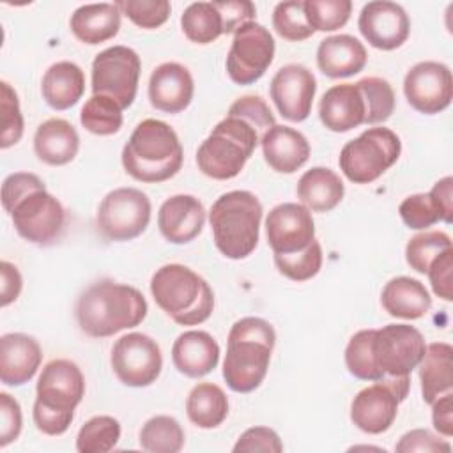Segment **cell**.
I'll list each match as a JSON object with an SVG mask.
<instances>
[{
	"label": "cell",
	"mask_w": 453,
	"mask_h": 453,
	"mask_svg": "<svg viewBox=\"0 0 453 453\" xmlns=\"http://www.w3.org/2000/svg\"><path fill=\"white\" fill-rule=\"evenodd\" d=\"M2 205L25 241L48 246L55 242L65 225L62 203L46 191L44 182L30 172H16L4 179Z\"/></svg>",
	"instance_id": "6da1fadb"
},
{
	"label": "cell",
	"mask_w": 453,
	"mask_h": 453,
	"mask_svg": "<svg viewBox=\"0 0 453 453\" xmlns=\"http://www.w3.org/2000/svg\"><path fill=\"white\" fill-rule=\"evenodd\" d=\"M147 310V301L138 288L113 280H101L85 288L74 308L80 329L92 338L113 336L140 326Z\"/></svg>",
	"instance_id": "7a4b0ae2"
},
{
	"label": "cell",
	"mask_w": 453,
	"mask_h": 453,
	"mask_svg": "<svg viewBox=\"0 0 453 453\" xmlns=\"http://www.w3.org/2000/svg\"><path fill=\"white\" fill-rule=\"evenodd\" d=\"M276 343L274 327L260 317L237 320L228 333L223 379L235 393L255 391L267 375Z\"/></svg>",
	"instance_id": "3957f363"
},
{
	"label": "cell",
	"mask_w": 453,
	"mask_h": 453,
	"mask_svg": "<svg viewBox=\"0 0 453 453\" xmlns=\"http://www.w3.org/2000/svg\"><path fill=\"white\" fill-rule=\"evenodd\" d=\"M122 166L134 180L156 184L179 173L184 150L170 124L157 119L142 120L122 149Z\"/></svg>",
	"instance_id": "277c9868"
},
{
	"label": "cell",
	"mask_w": 453,
	"mask_h": 453,
	"mask_svg": "<svg viewBox=\"0 0 453 453\" xmlns=\"http://www.w3.org/2000/svg\"><path fill=\"white\" fill-rule=\"evenodd\" d=\"M34 423L46 435H62L73 423L74 409L85 395V377L69 359L50 361L37 380Z\"/></svg>",
	"instance_id": "5b68a950"
},
{
	"label": "cell",
	"mask_w": 453,
	"mask_h": 453,
	"mask_svg": "<svg viewBox=\"0 0 453 453\" xmlns=\"http://www.w3.org/2000/svg\"><path fill=\"white\" fill-rule=\"evenodd\" d=\"M262 136L264 131L257 124L228 110L226 117L200 143L196 150L198 170L216 180L237 177Z\"/></svg>",
	"instance_id": "8992f818"
},
{
	"label": "cell",
	"mask_w": 453,
	"mask_h": 453,
	"mask_svg": "<svg viewBox=\"0 0 453 453\" xmlns=\"http://www.w3.org/2000/svg\"><path fill=\"white\" fill-rule=\"evenodd\" d=\"M260 200L246 189L223 193L209 211V223L218 251L232 260L253 253L260 237Z\"/></svg>",
	"instance_id": "52a82bcc"
},
{
	"label": "cell",
	"mask_w": 453,
	"mask_h": 453,
	"mask_svg": "<svg viewBox=\"0 0 453 453\" xmlns=\"http://www.w3.org/2000/svg\"><path fill=\"white\" fill-rule=\"evenodd\" d=\"M156 304L179 326H198L214 310V292L209 283L182 264L159 267L150 280Z\"/></svg>",
	"instance_id": "ba28073f"
},
{
	"label": "cell",
	"mask_w": 453,
	"mask_h": 453,
	"mask_svg": "<svg viewBox=\"0 0 453 453\" xmlns=\"http://www.w3.org/2000/svg\"><path fill=\"white\" fill-rule=\"evenodd\" d=\"M402 152V142L389 127H368L347 142L340 152V170L354 184H370L391 168Z\"/></svg>",
	"instance_id": "9c48e42d"
},
{
	"label": "cell",
	"mask_w": 453,
	"mask_h": 453,
	"mask_svg": "<svg viewBox=\"0 0 453 453\" xmlns=\"http://www.w3.org/2000/svg\"><path fill=\"white\" fill-rule=\"evenodd\" d=\"M411 377H382L361 389L350 403V419L365 434H382L396 419L398 405L407 398Z\"/></svg>",
	"instance_id": "30bf717a"
},
{
	"label": "cell",
	"mask_w": 453,
	"mask_h": 453,
	"mask_svg": "<svg viewBox=\"0 0 453 453\" xmlns=\"http://www.w3.org/2000/svg\"><path fill=\"white\" fill-rule=\"evenodd\" d=\"M152 205L149 196L136 188H117L99 203L96 223L108 241H131L145 232Z\"/></svg>",
	"instance_id": "8fae6325"
},
{
	"label": "cell",
	"mask_w": 453,
	"mask_h": 453,
	"mask_svg": "<svg viewBox=\"0 0 453 453\" xmlns=\"http://www.w3.org/2000/svg\"><path fill=\"white\" fill-rule=\"evenodd\" d=\"M140 71L142 62L133 48L110 46L92 62V94L108 96L126 110L136 97Z\"/></svg>",
	"instance_id": "7c38bea8"
},
{
	"label": "cell",
	"mask_w": 453,
	"mask_h": 453,
	"mask_svg": "<svg viewBox=\"0 0 453 453\" xmlns=\"http://www.w3.org/2000/svg\"><path fill=\"white\" fill-rule=\"evenodd\" d=\"M274 50V39L264 25L248 21L239 27L226 55L230 80L237 85H253L258 81L273 64Z\"/></svg>",
	"instance_id": "4fadbf2b"
},
{
	"label": "cell",
	"mask_w": 453,
	"mask_h": 453,
	"mask_svg": "<svg viewBox=\"0 0 453 453\" xmlns=\"http://www.w3.org/2000/svg\"><path fill=\"white\" fill-rule=\"evenodd\" d=\"M426 343L419 329L409 324H388L375 329L372 354L384 377L411 375L418 368Z\"/></svg>",
	"instance_id": "5bb4252c"
},
{
	"label": "cell",
	"mask_w": 453,
	"mask_h": 453,
	"mask_svg": "<svg viewBox=\"0 0 453 453\" xmlns=\"http://www.w3.org/2000/svg\"><path fill=\"white\" fill-rule=\"evenodd\" d=\"M110 363L124 386L147 388L157 380L163 368V356L157 342L150 336L127 333L115 342Z\"/></svg>",
	"instance_id": "9a60e30c"
},
{
	"label": "cell",
	"mask_w": 453,
	"mask_h": 453,
	"mask_svg": "<svg viewBox=\"0 0 453 453\" xmlns=\"http://www.w3.org/2000/svg\"><path fill=\"white\" fill-rule=\"evenodd\" d=\"M407 103L419 113L435 115L446 110L453 97V76L446 64L425 60L412 65L403 80Z\"/></svg>",
	"instance_id": "2e32d148"
},
{
	"label": "cell",
	"mask_w": 453,
	"mask_h": 453,
	"mask_svg": "<svg viewBox=\"0 0 453 453\" xmlns=\"http://www.w3.org/2000/svg\"><path fill=\"white\" fill-rule=\"evenodd\" d=\"M265 234L274 255L303 251L315 241L311 211L296 202L280 203L273 207L265 218Z\"/></svg>",
	"instance_id": "e0dca14e"
},
{
	"label": "cell",
	"mask_w": 453,
	"mask_h": 453,
	"mask_svg": "<svg viewBox=\"0 0 453 453\" xmlns=\"http://www.w3.org/2000/svg\"><path fill=\"white\" fill-rule=\"evenodd\" d=\"M317 80L301 64H287L271 80L269 94L280 115L290 122H303L311 113Z\"/></svg>",
	"instance_id": "ac0fdd59"
},
{
	"label": "cell",
	"mask_w": 453,
	"mask_h": 453,
	"mask_svg": "<svg viewBox=\"0 0 453 453\" xmlns=\"http://www.w3.org/2000/svg\"><path fill=\"white\" fill-rule=\"evenodd\" d=\"M357 28L370 46L391 51L407 41L411 19L402 5L388 0H375L361 9Z\"/></svg>",
	"instance_id": "d6986e66"
},
{
	"label": "cell",
	"mask_w": 453,
	"mask_h": 453,
	"mask_svg": "<svg viewBox=\"0 0 453 453\" xmlns=\"http://www.w3.org/2000/svg\"><path fill=\"white\" fill-rule=\"evenodd\" d=\"M193 94V76L182 64L165 62L152 71L149 80V101L156 110L179 113L191 104Z\"/></svg>",
	"instance_id": "ffe728a7"
},
{
	"label": "cell",
	"mask_w": 453,
	"mask_h": 453,
	"mask_svg": "<svg viewBox=\"0 0 453 453\" xmlns=\"http://www.w3.org/2000/svg\"><path fill=\"white\" fill-rule=\"evenodd\" d=\"M205 225V207L193 195L166 198L157 212L161 235L172 244H188L200 235Z\"/></svg>",
	"instance_id": "44dd1931"
},
{
	"label": "cell",
	"mask_w": 453,
	"mask_h": 453,
	"mask_svg": "<svg viewBox=\"0 0 453 453\" xmlns=\"http://www.w3.org/2000/svg\"><path fill=\"white\" fill-rule=\"evenodd\" d=\"M319 117L324 127L334 133H347L365 124L366 104L357 81L327 88L319 104Z\"/></svg>",
	"instance_id": "7402d4cb"
},
{
	"label": "cell",
	"mask_w": 453,
	"mask_h": 453,
	"mask_svg": "<svg viewBox=\"0 0 453 453\" xmlns=\"http://www.w3.org/2000/svg\"><path fill=\"white\" fill-rule=\"evenodd\" d=\"M42 350L35 338L25 333H7L0 338V380L5 386H23L39 370Z\"/></svg>",
	"instance_id": "603a6c76"
},
{
	"label": "cell",
	"mask_w": 453,
	"mask_h": 453,
	"mask_svg": "<svg viewBox=\"0 0 453 453\" xmlns=\"http://www.w3.org/2000/svg\"><path fill=\"white\" fill-rule=\"evenodd\" d=\"M260 145L265 163L278 173H294L310 157L306 136L288 126H273L260 138Z\"/></svg>",
	"instance_id": "cb8c5ba5"
},
{
	"label": "cell",
	"mask_w": 453,
	"mask_h": 453,
	"mask_svg": "<svg viewBox=\"0 0 453 453\" xmlns=\"http://www.w3.org/2000/svg\"><path fill=\"white\" fill-rule=\"evenodd\" d=\"M172 361L180 373L198 379L211 373L218 366L219 345L207 331H184L173 342Z\"/></svg>",
	"instance_id": "d4e9b609"
},
{
	"label": "cell",
	"mask_w": 453,
	"mask_h": 453,
	"mask_svg": "<svg viewBox=\"0 0 453 453\" xmlns=\"http://www.w3.org/2000/svg\"><path fill=\"white\" fill-rule=\"evenodd\" d=\"M368 53L354 35L338 34L320 41L317 65L329 78H349L365 69Z\"/></svg>",
	"instance_id": "484cf974"
},
{
	"label": "cell",
	"mask_w": 453,
	"mask_h": 453,
	"mask_svg": "<svg viewBox=\"0 0 453 453\" xmlns=\"http://www.w3.org/2000/svg\"><path fill=\"white\" fill-rule=\"evenodd\" d=\"M80 149V136L74 126L64 119H48L35 129L34 152L39 161L50 166L71 163Z\"/></svg>",
	"instance_id": "4316f807"
},
{
	"label": "cell",
	"mask_w": 453,
	"mask_h": 453,
	"mask_svg": "<svg viewBox=\"0 0 453 453\" xmlns=\"http://www.w3.org/2000/svg\"><path fill=\"white\" fill-rule=\"evenodd\" d=\"M74 37L85 44H101L113 39L120 28V9L117 4L80 5L69 21Z\"/></svg>",
	"instance_id": "83f0119b"
},
{
	"label": "cell",
	"mask_w": 453,
	"mask_h": 453,
	"mask_svg": "<svg viewBox=\"0 0 453 453\" xmlns=\"http://www.w3.org/2000/svg\"><path fill=\"white\" fill-rule=\"evenodd\" d=\"M380 303L391 317L405 320L421 319L432 308V297L426 287L419 280L409 276L389 280L382 288Z\"/></svg>",
	"instance_id": "f1b7e54d"
},
{
	"label": "cell",
	"mask_w": 453,
	"mask_h": 453,
	"mask_svg": "<svg viewBox=\"0 0 453 453\" xmlns=\"http://www.w3.org/2000/svg\"><path fill=\"white\" fill-rule=\"evenodd\" d=\"M41 92L50 108L58 111L67 110L81 99L85 92V74L74 62H55L42 76Z\"/></svg>",
	"instance_id": "f546056e"
},
{
	"label": "cell",
	"mask_w": 453,
	"mask_h": 453,
	"mask_svg": "<svg viewBox=\"0 0 453 453\" xmlns=\"http://www.w3.org/2000/svg\"><path fill=\"white\" fill-rule=\"evenodd\" d=\"M345 186L336 172L326 166L306 170L297 182V198L311 212H329L343 198Z\"/></svg>",
	"instance_id": "4dcf8cb0"
},
{
	"label": "cell",
	"mask_w": 453,
	"mask_h": 453,
	"mask_svg": "<svg viewBox=\"0 0 453 453\" xmlns=\"http://www.w3.org/2000/svg\"><path fill=\"white\" fill-rule=\"evenodd\" d=\"M453 347L446 342L426 345L419 361L421 395L426 403H432L441 395L449 393L453 388Z\"/></svg>",
	"instance_id": "1f68e13d"
},
{
	"label": "cell",
	"mask_w": 453,
	"mask_h": 453,
	"mask_svg": "<svg viewBox=\"0 0 453 453\" xmlns=\"http://www.w3.org/2000/svg\"><path fill=\"white\" fill-rule=\"evenodd\" d=\"M186 414L198 428H216L228 416V398L219 386L200 382L186 398Z\"/></svg>",
	"instance_id": "d6a6232c"
},
{
	"label": "cell",
	"mask_w": 453,
	"mask_h": 453,
	"mask_svg": "<svg viewBox=\"0 0 453 453\" xmlns=\"http://www.w3.org/2000/svg\"><path fill=\"white\" fill-rule=\"evenodd\" d=\"M180 28L191 42L209 44L223 35L221 14L214 2L189 4L180 16Z\"/></svg>",
	"instance_id": "836d02e7"
},
{
	"label": "cell",
	"mask_w": 453,
	"mask_h": 453,
	"mask_svg": "<svg viewBox=\"0 0 453 453\" xmlns=\"http://www.w3.org/2000/svg\"><path fill=\"white\" fill-rule=\"evenodd\" d=\"M140 446L150 453H179L184 446V430L172 416H154L140 430Z\"/></svg>",
	"instance_id": "e575fe53"
},
{
	"label": "cell",
	"mask_w": 453,
	"mask_h": 453,
	"mask_svg": "<svg viewBox=\"0 0 453 453\" xmlns=\"http://www.w3.org/2000/svg\"><path fill=\"white\" fill-rule=\"evenodd\" d=\"M80 122L92 134L110 136L122 127V108L108 96L92 94L80 111Z\"/></svg>",
	"instance_id": "d590c367"
},
{
	"label": "cell",
	"mask_w": 453,
	"mask_h": 453,
	"mask_svg": "<svg viewBox=\"0 0 453 453\" xmlns=\"http://www.w3.org/2000/svg\"><path fill=\"white\" fill-rule=\"evenodd\" d=\"M120 439V423L113 416H94L81 425L76 435L80 453H108Z\"/></svg>",
	"instance_id": "8d00e7d4"
},
{
	"label": "cell",
	"mask_w": 453,
	"mask_h": 453,
	"mask_svg": "<svg viewBox=\"0 0 453 453\" xmlns=\"http://www.w3.org/2000/svg\"><path fill=\"white\" fill-rule=\"evenodd\" d=\"M449 248H453L451 237L446 232L442 230L421 232L411 237V241L407 242L405 260L411 265V269H414L419 274H426L432 262Z\"/></svg>",
	"instance_id": "74e56055"
},
{
	"label": "cell",
	"mask_w": 453,
	"mask_h": 453,
	"mask_svg": "<svg viewBox=\"0 0 453 453\" xmlns=\"http://www.w3.org/2000/svg\"><path fill=\"white\" fill-rule=\"evenodd\" d=\"M375 329L357 331L345 347V365L350 375L359 380H379L384 375L377 368L372 354V338Z\"/></svg>",
	"instance_id": "f35d334b"
},
{
	"label": "cell",
	"mask_w": 453,
	"mask_h": 453,
	"mask_svg": "<svg viewBox=\"0 0 453 453\" xmlns=\"http://www.w3.org/2000/svg\"><path fill=\"white\" fill-rule=\"evenodd\" d=\"M365 104H366V119L365 124H380L386 122L395 111V92L388 80L377 76H366L357 81Z\"/></svg>",
	"instance_id": "ab89813d"
},
{
	"label": "cell",
	"mask_w": 453,
	"mask_h": 453,
	"mask_svg": "<svg viewBox=\"0 0 453 453\" xmlns=\"http://www.w3.org/2000/svg\"><path fill=\"white\" fill-rule=\"evenodd\" d=\"M273 28L287 41H304L315 34L304 14V2L288 0L276 4L273 11Z\"/></svg>",
	"instance_id": "60d3db41"
},
{
	"label": "cell",
	"mask_w": 453,
	"mask_h": 453,
	"mask_svg": "<svg viewBox=\"0 0 453 453\" xmlns=\"http://www.w3.org/2000/svg\"><path fill=\"white\" fill-rule=\"evenodd\" d=\"M352 12L350 0H306L304 14L310 27L317 32H333L342 28Z\"/></svg>",
	"instance_id": "b9f144b4"
},
{
	"label": "cell",
	"mask_w": 453,
	"mask_h": 453,
	"mask_svg": "<svg viewBox=\"0 0 453 453\" xmlns=\"http://www.w3.org/2000/svg\"><path fill=\"white\" fill-rule=\"evenodd\" d=\"M278 271L292 281H306L319 274L322 267V246L315 239L308 248L290 255H274Z\"/></svg>",
	"instance_id": "7bdbcfd3"
},
{
	"label": "cell",
	"mask_w": 453,
	"mask_h": 453,
	"mask_svg": "<svg viewBox=\"0 0 453 453\" xmlns=\"http://www.w3.org/2000/svg\"><path fill=\"white\" fill-rule=\"evenodd\" d=\"M0 108H2L0 147L9 149L21 140L25 122H23L18 94L7 81L0 83Z\"/></svg>",
	"instance_id": "ee69618b"
},
{
	"label": "cell",
	"mask_w": 453,
	"mask_h": 453,
	"mask_svg": "<svg viewBox=\"0 0 453 453\" xmlns=\"http://www.w3.org/2000/svg\"><path fill=\"white\" fill-rule=\"evenodd\" d=\"M117 5L136 27L147 30L165 25L172 11L166 0H122Z\"/></svg>",
	"instance_id": "f6af8a7d"
},
{
	"label": "cell",
	"mask_w": 453,
	"mask_h": 453,
	"mask_svg": "<svg viewBox=\"0 0 453 453\" xmlns=\"http://www.w3.org/2000/svg\"><path fill=\"white\" fill-rule=\"evenodd\" d=\"M402 221L412 230H426L441 221L437 203L430 193H416L407 198L398 207Z\"/></svg>",
	"instance_id": "bcb514c9"
},
{
	"label": "cell",
	"mask_w": 453,
	"mask_h": 453,
	"mask_svg": "<svg viewBox=\"0 0 453 453\" xmlns=\"http://www.w3.org/2000/svg\"><path fill=\"white\" fill-rule=\"evenodd\" d=\"M234 453H281L283 442L280 435L269 426H251L241 434L232 448Z\"/></svg>",
	"instance_id": "7dc6e473"
},
{
	"label": "cell",
	"mask_w": 453,
	"mask_h": 453,
	"mask_svg": "<svg viewBox=\"0 0 453 453\" xmlns=\"http://www.w3.org/2000/svg\"><path fill=\"white\" fill-rule=\"evenodd\" d=\"M432 290L444 301L453 299V248L441 253L426 271Z\"/></svg>",
	"instance_id": "c3c4849f"
},
{
	"label": "cell",
	"mask_w": 453,
	"mask_h": 453,
	"mask_svg": "<svg viewBox=\"0 0 453 453\" xmlns=\"http://www.w3.org/2000/svg\"><path fill=\"white\" fill-rule=\"evenodd\" d=\"M23 416L21 407L9 393H0V448L16 441L21 434Z\"/></svg>",
	"instance_id": "681fc988"
},
{
	"label": "cell",
	"mask_w": 453,
	"mask_h": 453,
	"mask_svg": "<svg viewBox=\"0 0 453 453\" xmlns=\"http://www.w3.org/2000/svg\"><path fill=\"white\" fill-rule=\"evenodd\" d=\"M400 453H411V451H423V453H435V451H451V446L448 441L439 439L426 428H416L400 437V441L395 446Z\"/></svg>",
	"instance_id": "f907efd6"
},
{
	"label": "cell",
	"mask_w": 453,
	"mask_h": 453,
	"mask_svg": "<svg viewBox=\"0 0 453 453\" xmlns=\"http://www.w3.org/2000/svg\"><path fill=\"white\" fill-rule=\"evenodd\" d=\"M214 5L221 14L223 34H235L239 27H242L248 21H255L257 16V9L250 0H225L214 2Z\"/></svg>",
	"instance_id": "816d5d0a"
},
{
	"label": "cell",
	"mask_w": 453,
	"mask_h": 453,
	"mask_svg": "<svg viewBox=\"0 0 453 453\" xmlns=\"http://www.w3.org/2000/svg\"><path fill=\"white\" fill-rule=\"evenodd\" d=\"M0 276H2L0 304H2V308H5L19 297L21 287H23V278H21L18 267L7 260H4L0 264Z\"/></svg>",
	"instance_id": "f5cc1de1"
},
{
	"label": "cell",
	"mask_w": 453,
	"mask_h": 453,
	"mask_svg": "<svg viewBox=\"0 0 453 453\" xmlns=\"http://www.w3.org/2000/svg\"><path fill=\"white\" fill-rule=\"evenodd\" d=\"M430 405H432L434 428L441 435L451 437L453 435V395H451V391L441 395Z\"/></svg>",
	"instance_id": "db71d44e"
},
{
	"label": "cell",
	"mask_w": 453,
	"mask_h": 453,
	"mask_svg": "<svg viewBox=\"0 0 453 453\" xmlns=\"http://www.w3.org/2000/svg\"><path fill=\"white\" fill-rule=\"evenodd\" d=\"M434 198V202L437 203L439 214H441V221L444 223H451L453 218V177H442L441 180H437L434 184V188L428 191Z\"/></svg>",
	"instance_id": "11a10c76"
}]
</instances>
